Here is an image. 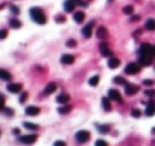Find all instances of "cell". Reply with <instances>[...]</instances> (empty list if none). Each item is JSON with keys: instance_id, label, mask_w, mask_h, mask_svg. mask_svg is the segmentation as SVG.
Masks as SVG:
<instances>
[{"instance_id": "cell-1", "label": "cell", "mask_w": 155, "mask_h": 146, "mask_svg": "<svg viewBox=\"0 0 155 146\" xmlns=\"http://www.w3.org/2000/svg\"><path fill=\"white\" fill-rule=\"evenodd\" d=\"M30 17H32V20H33L35 23H38V24H45V23H47V17H45L44 11H42L41 8H32V9H30Z\"/></svg>"}, {"instance_id": "cell-2", "label": "cell", "mask_w": 155, "mask_h": 146, "mask_svg": "<svg viewBox=\"0 0 155 146\" xmlns=\"http://www.w3.org/2000/svg\"><path fill=\"white\" fill-rule=\"evenodd\" d=\"M139 56H148V57H154L155 56V50L151 44H141L140 50H139Z\"/></svg>"}, {"instance_id": "cell-3", "label": "cell", "mask_w": 155, "mask_h": 146, "mask_svg": "<svg viewBox=\"0 0 155 146\" xmlns=\"http://www.w3.org/2000/svg\"><path fill=\"white\" fill-rule=\"evenodd\" d=\"M140 63H137V62H130L126 66H125V74H128V75H134V74H139L140 72Z\"/></svg>"}, {"instance_id": "cell-4", "label": "cell", "mask_w": 155, "mask_h": 146, "mask_svg": "<svg viewBox=\"0 0 155 146\" xmlns=\"http://www.w3.org/2000/svg\"><path fill=\"white\" fill-rule=\"evenodd\" d=\"M89 139H90V132H89V131H84V130L79 131V132L75 134V140L79 142V143H86Z\"/></svg>"}, {"instance_id": "cell-5", "label": "cell", "mask_w": 155, "mask_h": 146, "mask_svg": "<svg viewBox=\"0 0 155 146\" xmlns=\"http://www.w3.org/2000/svg\"><path fill=\"white\" fill-rule=\"evenodd\" d=\"M36 139H38L36 134H27V136H21L20 137V142L23 145H33L36 142Z\"/></svg>"}, {"instance_id": "cell-6", "label": "cell", "mask_w": 155, "mask_h": 146, "mask_svg": "<svg viewBox=\"0 0 155 146\" xmlns=\"http://www.w3.org/2000/svg\"><path fill=\"white\" fill-rule=\"evenodd\" d=\"M109 98L113 99V101H118V102L122 101L121 92H119V90H116V89H110V90H109Z\"/></svg>"}, {"instance_id": "cell-7", "label": "cell", "mask_w": 155, "mask_h": 146, "mask_svg": "<svg viewBox=\"0 0 155 146\" xmlns=\"http://www.w3.org/2000/svg\"><path fill=\"white\" fill-rule=\"evenodd\" d=\"M99 50H101V54L102 56H111V50L109 48V45L106 42H101L99 44Z\"/></svg>"}, {"instance_id": "cell-8", "label": "cell", "mask_w": 155, "mask_h": 146, "mask_svg": "<svg viewBox=\"0 0 155 146\" xmlns=\"http://www.w3.org/2000/svg\"><path fill=\"white\" fill-rule=\"evenodd\" d=\"M56 89H57L56 83H48L47 87L44 89V95H51L53 92H56Z\"/></svg>"}, {"instance_id": "cell-9", "label": "cell", "mask_w": 155, "mask_h": 146, "mask_svg": "<svg viewBox=\"0 0 155 146\" xmlns=\"http://www.w3.org/2000/svg\"><path fill=\"white\" fill-rule=\"evenodd\" d=\"M26 115H27V116H36V115H39V107L30 105V107L26 109Z\"/></svg>"}, {"instance_id": "cell-10", "label": "cell", "mask_w": 155, "mask_h": 146, "mask_svg": "<svg viewBox=\"0 0 155 146\" xmlns=\"http://www.w3.org/2000/svg\"><path fill=\"white\" fill-rule=\"evenodd\" d=\"M139 63L141 66H149L152 63V57H148V56H139Z\"/></svg>"}, {"instance_id": "cell-11", "label": "cell", "mask_w": 155, "mask_h": 146, "mask_svg": "<svg viewBox=\"0 0 155 146\" xmlns=\"http://www.w3.org/2000/svg\"><path fill=\"white\" fill-rule=\"evenodd\" d=\"M74 60H75V57H74L72 54H63V56L60 57V62L65 63V65H71Z\"/></svg>"}, {"instance_id": "cell-12", "label": "cell", "mask_w": 155, "mask_h": 146, "mask_svg": "<svg viewBox=\"0 0 155 146\" xmlns=\"http://www.w3.org/2000/svg\"><path fill=\"white\" fill-rule=\"evenodd\" d=\"M96 36H98L99 39H106V38L109 36L107 29H106V27H102V26H99V27H98V30H96Z\"/></svg>"}, {"instance_id": "cell-13", "label": "cell", "mask_w": 155, "mask_h": 146, "mask_svg": "<svg viewBox=\"0 0 155 146\" xmlns=\"http://www.w3.org/2000/svg\"><path fill=\"white\" fill-rule=\"evenodd\" d=\"M125 92H126V95H134L139 92V87L134 86V84H126L125 86Z\"/></svg>"}, {"instance_id": "cell-14", "label": "cell", "mask_w": 155, "mask_h": 146, "mask_svg": "<svg viewBox=\"0 0 155 146\" xmlns=\"http://www.w3.org/2000/svg\"><path fill=\"white\" fill-rule=\"evenodd\" d=\"M63 9H65L66 12H74V9H75V3L72 2V0H66V2L63 3Z\"/></svg>"}, {"instance_id": "cell-15", "label": "cell", "mask_w": 155, "mask_h": 146, "mask_svg": "<svg viewBox=\"0 0 155 146\" xmlns=\"http://www.w3.org/2000/svg\"><path fill=\"white\" fill-rule=\"evenodd\" d=\"M21 89H23V87H21V84H18V83H17V84H15V83H11V84L8 86V90L12 92V94H18V92H21Z\"/></svg>"}, {"instance_id": "cell-16", "label": "cell", "mask_w": 155, "mask_h": 146, "mask_svg": "<svg viewBox=\"0 0 155 146\" xmlns=\"http://www.w3.org/2000/svg\"><path fill=\"white\" fill-rule=\"evenodd\" d=\"M145 113H146V116H154V115H155V102H154V101H151V102L148 104Z\"/></svg>"}, {"instance_id": "cell-17", "label": "cell", "mask_w": 155, "mask_h": 146, "mask_svg": "<svg viewBox=\"0 0 155 146\" xmlns=\"http://www.w3.org/2000/svg\"><path fill=\"white\" fill-rule=\"evenodd\" d=\"M119 65H121V60H119L118 57H110V60H109V68L114 69V68H118Z\"/></svg>"}, {"instance_id": "cell-18", "label": "cell", "mask_w": 155, "mask_h": 146, "mask_svg": "<svg viewBox=\"0 0 155 146\" xmlns=\"http://www.w3.org/2000/svg\"><path fill=\"white\" fill-rule=\"evenodd\" d=\"M74 21H75V23H83V21H84V12L77 11L75 14H74Z\"/></svg>"}, {"instance_id": "cell-19", "label": "cell", "mask_w": 155, "mask_h": 146, "mask_svg": "<svg viewBox=\"0 0 155 146\" xmlns=\"http://www.w3.org/2000/svg\"><path fill=\"white\" fill-rule=\"evenodd\" d=\"M11 74L6 71V69H2V68H0V80H5V82H9L11 80Z\"/></svg>"}, {"instance_id": "cell-20", "label": "cell", "mask_w": 155, "mask_h": 146, "mask_svg": "<svg viewBox=\"0 0 155 146\" xmlns=\"http://www.w3.org/2000/svg\"><path fill=\"white\" fill-rule=\"evenodd\" d=\"M101 102H102V107H104V110L106 112H110L111 110V104H110V98H102L101 99Z\"/></svg>"}, {"instance_id": "cell-21", "label": "cell", "mask_w": 155, "mask_h": 146, "mask_svg": "<svg viewBox=\"0 0 155 146\" xmlns=\"http://www.w3.org/2000/svg\"><path fill=\"white\" fill-rule=\"evenodd\" d=\"M81 35L84 38H90V35H92V24H89V26H86V27H83Z\"/></svg>"}, {"instance_id": "cell-22", "label": "cell", "mask_w": 155, "mask_h": 146, "mask_svg": "<svg viewBox=\"0 0 155 146\" xmlns=\"http://www.w3.org/2000/svg\"><path fill=\"white\" fill-rule=\"evenodd\" d=\"M9 26L11 27H14V29H20L21 27V21L17 20V18H11L9 20Z\"/></svg>"}, {"instance_id": "cell-23", "label": "cell", "mask_w": 155, "mask_h": 146, "mask_svg": "<svg viewBox=\"0 0 155 146\" xmlns=\"http://www.w3.org/2000/svg\"><path fill=\"white\" fill-rule=\"evenodd\" d=\"M145 29L146 30H155V20L154 18H149L145 24Z\"/></svg>"}, {"instance_id": "cell-24", "label": "cell", "mask_w": 155, "mask_h": 146, "mask_svg": "<svg viewBox=\"0 0 155 146\" xmlns=\"http://www.w3.org/2000/svg\"><path fill=\"white\" fill-rule=\"evenodd\" d=\"M68 101H69V95H66V94H60L57 97V102H60V104H65Z\"/></svg>"}, {"instance_id": "cell-25", "label": "cell", "mask_w": 155, "mask_h": 146, "mask_svg": "<svg viewBox=\"0 0 155 146\" xmlns=\"http://www.w3.org/2000/svg\"><path fill=\"white\" fill-rule=\"evenodd\" d=\"M98 83H99V75H94V77L89 78V84L90 86H96Z\"/></svg>"}, {"instance_id": "cell-26", "label": "cell", "mask_w": 155, "mask_h": 146, "mask_svg": "<svg viewBox=\"0 0 155 146\" xmlns=\"http://www.w3.org/2000/svg\"><path fill=\"white\" fill-rule=\"evenodd\" d=\"M23 125H24V128H27V130H32V131H36V130H38V125H35V124H30V122H24Z\"/></svg>"}, {"instance_id": "cell-27", "label": "cell", "mask_w": 155, "mask_h": 146, "mask_svg": "<svg viewBox=\"0 0 155 146\" xmlns=\"http://www.w3.org/2000/svg\"><path fill=\"white\" fill-rule=\"evenodd\" d=\"M96 128H98L101 132H104V134L110 131V127H109V125H99V124H98V125H96Z\"/></svg>"}, {"instance_id": "cell-28", "label": "cell", "mask_w": 155, "mask_h": 146, "mask_svg": "<svg viewBox=\"0 0 155 146\" xmlns=\"http://www.w3.org/2000/svg\"><path fill=\"white\" fill-rule=\"evenodd\" d=\"M114 83H118V84H125V86L128 84L124 77H114Z\"/></svg>"}, {"instance_id": "cell-29", "label": "cell", "mask_w": 155, "mask_h": 146, "mask_svg": "<svg viewBox=\"0 0 155 146\" xmlns=\"http://www.w3.org/2000/svg\"><path fill=\"white\" fill-rule=\"evenodd\" d=\"M69 110H71V107H69V105H63V107H60L59 109V113H69Z\"/></svg>"}, {"instance_id": "cell-30", "label": "cell", "mask_w": 155, "mask_h": 146, "mask_svg": "<svg viewBox=\"0 0 155 146\" xmlns=\"http://www.w3.org/2000/svg\"><path fill=\"white\" fill-rule=\"evenodd\" d=\"M124 14H128V15L133 14V6H125L124 8Z\"/></svg>"}, {"instance_id": "cell-31", "label": "cell", "mask_w": 155, "mask_h": 146, "mask_svg": "<svg viewBox=\"0 0 155 146\" xmlns=\"http://www.w3.org/2000/svg\"><path fill=\"white\" fill-rule=\"evenodd\" d=\"M8 36V30L6 29H0V39H5Z\"/></svg>"}, {"instance_id": "cell-32", "label": "cell", "mask_w": 155, "mask_h": 146, "mask_svg": "<svg viewBox=\"0 0 155 146\" xmlns=\"http://www.w3.org/2000/svg\"><path fill=\"white\" fill-rule=\"evenodd\" d=\"M11 12H12V14H14V15H18L20 9H18L17 6H14V5H12V6H11Z\"/></svg>"}, {"instance_id": "cell-33", "label": "cell", "mask_w": 155, "mask_h": 146, "mask_svg": "<svg viewBox=\"0 0 155 146\" xmlns=\"http://www.w3.org/2000/svg\"><path fill=\"white\" fill-rule=\"evenodd\" d=\"M95 146H107V142L106 140H96L95 142Z\"/></svg>"}, {"instance_id": "cell-34", "label": "cell", "mask_w": 155, "mask_h": 146, "mask_svg": "<svg viewBox=\"0 0 155 146\" xmlns=\"http://www.w3.org/2000/svg\"><path fill=\"white\" fill-rule=\"evenodd\" d=\"M5 110V97H0V112Z\"/></svg>"}, {"instance_id": "cell-35", "label": "cell", "mask_w": 155, "mask_h": 146, "mask_svg": "<svg viewBox=\"0 0 155 146\" xmlns=\"http://www.w3.org/2000/svg\"><path fill=\"white\" fill-rule=\"evenodd\" d=\"M131 115H133V116H134V117H140V115H141V113H140V112H139V110H137V109H134V110H133V112H131Z\"/></svg>"}, {"instance_id": "cell-36", "label": "cell", "mask_w": 155, "mask_h": 146, "mask_svg": "<svg viewBox=\"0 0 155 146\" xmlns=\"http://www.w3.org/2000/svg\"><path fill=\"white\" fill-rule=\"evenodd\" d=\"M66 45H68V47H75V45H77V42L74 41V39H69V41L66 42Z\"/></svg>"}, {"instance_id": "cell-37", "label": "cell", "mask_w": 155, "mask_h": 146, "mask_svg": "<svg viewBox=\"0 0 155 146\" xmlns=\"http://www.w3.org/2000/svg\"><path fill=\"white\" fill-rule=\"evenodd\" d=\"M26 98H27V94H26V92H23L21 97H20V102H24V101H26Z\"/></svg>"}, {"instance_id": "cell-38", "label": "cell", "mask_w": 155, "mask_h": 146, "mask_svg": "<svg viewBox=\"0 0 155 146\" xmlns=\"http://www.w3.org/2000/svg\"><path fill=\"white\" fill-rule=\"evenodd\" d=\"M54 146H65V142H62V140H57V142H54Z\"/></svg>"}, {"instance_id": "cell-39", "label": "cell", "mask_w": 155, "mask_h": 146, "mask_svg": "<svg viewBox=\"0 0 155 146\" xmlns=\"http://www.w3.org/2000/svg\"><path fill=\"white\" fill-rule=\"evenodd\" d=\"M12 132H14L15 136H18V134H20V130H18V128H14V130H12Z\"/></svg>"}, {"instance_id": "cell-40", "label": "cell", "mask_w": 155, "mask_h": 146, "mask_svg": "<svg viewBox=\"0 0 155 146\" xmlns=\"http://www.w3.org/2000/svg\"><path fill=\"white\" fill-rule=\"evenodd\" d=\"M143 83H145L146 86H148V84H154V82H152V80H145Z\"/></svg>"}, {"instance_id": "cell-41", "label": "cell", "mask_w": 155, "mask_h": 146, "mask_svg": "<svg viewBox=\"0 0 155 146\" xmlns=\"http://www.w3.org/2000/svg\"><path fill=\"white\" fill-rule=\"evenodd\" d=\"M57 21L62 23V21H65V17H57Z\"/></svg>"}, {"instance_id": "cell-42", "label": "cell", "mask_w": 155, "mask_h": 146, "mask_svg": "<svg viewBox=\"0 0 155 146\" xmlns=\"http://www.w3.org/2000/svg\"><path fill=\"white\" fill-rule=\"evenodd\" d=\"M72 2H74V3H80V0H72Z\"/></svg>"}, {"instance_id": "cell-43", "label": "cell", "mask_w": 155, "mask_h": 146, "mask_svg": "<svg viewBox=\"0 0 155 146\" xmlns=\"http://www.w3.org/2000/svg\"><path fill=\"white\" fill-rule=\"evenodd\" d=\"M2 8H5V3H2V5H0V9H2Z\"/></svg>"}, {"instance_id": "cell-44", "label": "cell", "mask_w": 155, "mask_h": 146, "mask_svg": "<svg viewBox=\"0 0 155 146\" xmlns=\"http://www.w3.org/2000/svg\"><path fill=\"white\" fill-rule=\"evenodd\" d=\"M154 50H155V47H154Z\"/></svg>"}]
</instances>
